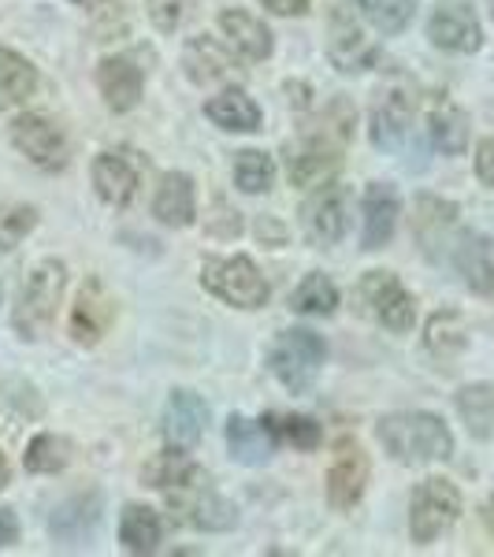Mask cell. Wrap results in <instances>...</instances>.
Here are the masks:
<instances>
[{"label":"cell","instance_id":"cell-24","mask_svg":"<svg viewBox=\"0 0 494 557\" xmlns=\"http://www.w3.org/2000/svg\"><path fill=\"white\" fill-rule=\"evenodd\" d=\"M343 157L338 146H331L328 138H309L298 149H291V183L294 186H323L331 175L338 172Z\"/></svg>","mask_w":494,"mask_h":557},{"label":"cell","instance_id":"cell-30","mask_svg":"<svg viewBox=\"0 0 494 557\" xmlns=\"http://www.w3.org/2000/svg\"><path fill=\"white\" fill-rule=\"evenodd\" d=\"M34 89H38V71L30 60H23L12 49H0V108L30 101Z\"/></svg>","mask_w":494,"mask_h":557},{"label":"cell","instance_id":"cell-10","mask_svg":"<svg viewBox=\"0 0 494 557\" xmlns=\"http://www.w3.org/2000/svg\"><path fill=\"white\" fill-rule=\"evenodd\" d=\"M428 38L446 52H476L483 45L472 0H439L428 23Z\"/></svg>","mask_w":494,"mask_h":557},{"label":"cell","instance_id":"cell-1","mask_svg":"<svg viewBox=\"0 0 494 557\" xmlns=\"http://www.w3.org/2000/svg\"><path fill=\"white\" fill-rule=\"evenodd\" d=\"M383 450L402 465H431L454 454V435L435 412H394L375 424Z\"/></svg>","mask_w":494,"mask_h":557},{"label":"cell","instance_id":"cell-6","mask_svg":"<svg viewBox=\"0 0 494 557\" xmlns=\"http://www.w3.org/2000/svg\"><path fill=\"white\" fill-rule=\"evenodd\" d=\"M361 298L368 312L394 335H406L417 323V301H412V294L394 272H368L361 278Z\"/></svg>","mask_w":494,"mask_h":557},{"label":"cell","instance_id":"cell-13","mask_svg":"<svg viewBox=\"0 0 494 557\" xmlns=\"http://www.w3.org/2000/svg\"><path fill=\"white\" fill-rule=\"evenodd\" d=\"M205 424H209V406H205L201 394L194 391H172V398H168L164 406V438L168 446H183V450H190L197 446V438L205 435Z\"/></svg>","mask_w":494,"mask_h":557},{"label":"cell","instance_id":"cell-33","mask_svg":"<svg viewBox=\"0 0 494 557\" xmlns=\"http://www.w3.org/2000/svg\"><path fill=\"white\" fill-rule=\"evenodd\" d=\"M457 412H461L465 428L476 438H494V386L472 383L457 394Z\"/></svg>","mask_w":494,"mask_h":557},{"label":"cell","instance_id":"cell-9","mask_svg":"<svg viewBox=\"0 0 494 557\" xmlns=\"http://www.w3.org/2000/svg\"><path fill=\"white\" fill-rule=\"evenodd\" d=\"M12 141L30 164L41 168V172H60V168H67L64 131L52 120H45V115H34V112L20 115V120L12 123Z\"/></svg>","mask_w":494,"mask_h":557},{"label":"cell","instance_id":"cell-34","mask_svg":"<svg viewBox=\"0 0 494 557\" xmlns=\"http://www.w3.org/2000/svg\"><path fill=\"white\" fill-rule=\"evenodd\" d=\"M294 312H305V317H331V312L338 309V286L331 283L328 275L312 272L305 275V283L294 290Z\"/></svg>","mask_w":494,"mask_h":557},{"label":"cell","instance_id":"cell-44","mask_svg":"<svg viewBox=\"0 0 494 557\" xmlns=\"http://www.w3.org/2000/svg\"><path fill=\"white\" fill-rule=\"evenodd\" d=\"M8 480H12V469H8V457L0 454V491L8 487Z\"/></svg>","mask_w":494,"mask_h":557},{"label":"cell","instance_id":"cell-7","mask_svg":"<svg viewBox=\"0 0 494 557\" xmlns=\"http://www.w3.org/2000/svg\"><path fill=\"white\" fill-rule=\"evenodd\" d=\"M175 491L178 494H172V509L178 513V520H186V524H194V528H205V532H227V528H235V520H238L235 506H231L223 494H215L209 487V480H201V472Z\"/></svg>","mask_w":494,"mask_h":557},{"label":"cell","instance_id":"cell-12","mask_svg":"<svg viewBox=\"0 0 494 557\" xmlns=\"http://www.w3.org/2000/svg\"><path fill=\"white\" fill-rule=\"evenodd\" d=\"M368 487V457L354 438H343L328 469V502L335 509H354Z\"/></svg>","mask_w":494,"mask_h":557},{"label":"cell","instance_id":"cell-16","mask_svg":"<svg viewBox=\"0 0 494 557\" xmlns=\"http://www.w3.org/2000/svg\"><path fill=\"white\" fill-rule=\"evenodd\" d=\"M97 520H101V494L89 491V494H75V498L60 502L49 517V532L57 543L64 546H78L83 539L94 535Z\"/></svg>","mask_w":494,"mask_h":557},{"label":"cell","instance_id":"cell-5","mask_svg":"<svg viewBox=\"0 0 494 557\" xmlns=\"http://www.w3.org/2000/svg\"><path fill=\"white\" fill-rule=\"evenodd\" d=\"M457 517H461V491H457L450 480L431 475V480H424L417 491H412V502H409L412 543H420V546L435 543Z\"/></svg>","mask_w":494,"mask_h":557},{"label":"cell","instance_id":"cell-43","mask_svg":"<svg viewBox=\"0 0 494 557\" xmlns=\"http://www.w3.org/2000/svg\"><path fill=\"white\" fill-rule=\"evenodd\" d=\"M20 539V520L12 509H0V546H12Z\"/></svg>","mask_w":494,"mask_h":557},{"label":"cell","instance_id":"cell-38","mask_svg":"<svg viewBox=\"0 0 494 557\" xmlns=\"http://www.w3.org/2000/svg\"><path fill=\"white\" fill-rule=\"evenodd\" d=\"M365 12V20L380 34H398L406 30L412 20V0H357Z\"/></svg>","mask_w":494,"mask_h":557},{"label":"cell","instance_id":"cell-31","mask_svg":"<svg viewBox=\"0 0 494 557\" xmlns=\"http://www.w3.org/2000/svg\"><path fill=\"white\" fill-rule=\"evenodd\" d=\"M194 475H197V465L190 461V454H186L183 446H168L164 454H157L146 469H141V480L157 491H175V487H183V483H190Z\"/></svg>","mask_w":494,"mask_h":557},{"label":"cell","instance_id":"cell-26","mask_svg":"<svg viewBox=\"0 0 494 557\" xmlns=\"http://www.w3.org/2000/svg\"><path fill=\"white\" fill-rule=\"evenodd\" d=\"M227 450L235 457L238 465H264L268 457L275 450V435L272 428L264 424V420H249L235 412V417L227 420Z\"/></svg>","mask_w":494,"mask_h":557},{"label":"cell","instance_id":"cell-11","mask_svg":"<svg viewBox=\"0 0 494 557\" xmlns=\"http://www.w3.org/2000/svg\"><path fill=\"white\" fill-rule=\"evenodd\" d=\"M112 320H115V298L108 294V286L101 278L89 275L83 283V290H78L75 305H71V323H67L71 338H75L78 346H97L108 335Z\"/></svg>","mask_w":494,"mask_h":557},{"label":"cell","instance_id":"cell-37","mask_svg":"<svg viewBox=\"0 0 494 557\" xmlns=\"http://www.w3.org/2000/svg\"><path fill=\"white\" fill-rule=\"evenodd\" d=\"M264 424L272 428L275 438H283V443H291L294 450H317L323 431L312 417H294V412H272V417H264Z\"/></svg>","mask_w":494,"mask_h":557},{"label":"cell","instance_id":"cell-20","mask_svg":"<svg viewBox=\"0 0 494 557\" xmlns=\"http://www.w3.org/2000/svg\"><path fill=\"white\" fill-rule=\"evenodd\" d=\"M183 71L190 83L212 86L235 71V49H227L215 38H190L183 49Z\"/></svg>","mask_w":494,"mask_h":557},{"label":"cell","instance_id":"cell-25","mask_svg":"<svg viewBox=\"0 0 494 557\" xmlns=\"http://www.w3.org/2000/svg\"><path fill=\"white\" fill-rule=\"evenodd\" d=\"M220 30L227 34L231 49H238L242 57L254 60V64L268 60V57H272V49H275L272 30H268V26L257 20V15L238 12V8H227V12H220Z\"/></svg>","mask_w":494,"mask_h":557},{"label":"cell","instance_id":"cell-32","mask_svg":"<svg viewBox=\"0 0 494 557\" xmlns=\"http://www.w3.org/2000/svg\"><path fill=\"white\" fill-rule=\"evenodd\" d=\"M424 343H428L431 354L439 357V361H450V357L461 354L465 343H469V327H465V317H461V312H454V309L435 312V317L428 320Z\"/></svg>","mask_w":494,"mask_h":557},{"label":"cell","instance_id":"cell-21","mask_svg":"<svg viewBox=\"0 0 494 557\" xmlns=\"http://www.w3.org/2000/svg\"><path fill=\"white\" fill-rule=\"evenodd\" d=\"M94 186L101 194V201L115 205V209H127L134 194H138V168L123 152H101L94 160Z\"/></svg>","mask_w":494,"mask_h":557},{"label":"cell","instance_id":"cell-17","mask_svg":"<svg viewBox=\"0 0 494 557\" xmlns=\"http://www.w3.org/2000/svg\"><path fill=\"white\" fill-rule=\"evenodd\" d=\"M328 57L331 64H335L338 71H365L375 64V45L365 38L361 26H357L354 20H349L346 12H335L331 15V41H328Z\"/></svg>","mask_w":494,"mask_h":557},{"label":"cell","instance_id":"cell-19","mask_svg":"<svg viewBox=\"0 0 494 557\" xmlns=\"http://www.w3.org/2000/svg\"><path fill=\"white\" fill-rule=\"evenodd\" d=\"M402 197L391 183H372L365 194V249H383L394 238Z\"/></svg>","mask_w":494,"mask_h":557},{"label":"cell","instance_id":"cell-27","mask_svg":"<svg viewBox=\"0 0 494 557\" xmlns=\"http://www.w3.org/2000/svg\"><path fill=\"white\" fill-rule=\"evenodd\" d=\"M205 115L223 131H257L260 127V108L246 89H223L205 104Z\"/></svg>","mask_w":494,"mask_h":557},{"label":"cell","instance_id":"cell-4","mask_svg":"<svg viewBox=\"0 0 494 557\" xmlns=\"http://www.w3.org/2000/svg\"><path fill=\"white\" fill-rule=\"evenodd\" d=\"M201 286L235 309H260L268 305V283L249 257H205Z\"/></svg>","mask_w":494,"mask_h":557},{"label":"cell","instance_id":"cell-46","mask_svg":"<svg viewBox=\"0 0 494 557\" xmlns=\"http://www.w3.org/2000/svg\"><path fill=\"white\" fill-rule=\"evenodd\" d=\"M483 517H487V528H491V535H494V494H491L487 509H483Z\"/></svg>","mask_w":494,"mask_h":557},{"label":"cell","instance_id":"cell-40","mask_svg":"<svg viewBox=\"0 0 494 557\" xmlns=\"http://www.w3.org/2000/svg\"><path fill=\"white\" fill-rule=\"evenodd\" d=\"M146 12L160 34H175L190 15V0H146Z\"/></svg>","mask_w":494,"mask_h":557},{"label":"cell","instance_id":"cell-29","mask_svg":"<svg viewBox=\"0 0 494 557\" xmlns=\"http://www.w3.org/2000/svg\"><path fill=\"white\" fill-rule=\"evenodd\" d=\"M160 535H164V524H160V513L149 506H127L120 517V543L127 554H152L160 546Z\"/></svg>","mask_w":494,"mask_h":557},{"label":"cell","instance_id":"cell-35","mask_svg":"<svg viewBox=\"0 0 494 557\" xmlns=\"http://www.w3.org/2000/svg\"><path fill=\"white\" fill-rule=\"evenodd\" d=\"M26 472H38V475H52V472H64L71 465V443L64 435H38L23 454Z\"/></svg>","mask_w":494,"mask_h":557},{"label":"cell","instance_id":"cell-22","mask_svg":"<svg viewBox=\"0 0 494 557\" xmlns=\"http://www.w3.org/2000/svg\"><path fill=\"white\" fill-rule=\"evenodd\" d=\"M457 223V205L443 201V197L420 194L417 197V215H412V235H417L420 249L435 260L439 246H446V235L454 231Z\"/></svg>","mask_w":494,"mask_h":557},{"label":"cell","instance_id":"cell-42","mask_svg":"<svg viewBox=\"0 0 494 557\" xmlns=\"http://www.w3.org/2000/svg\"><path fill=\"white\" fill-rule=\"evenodd\" d=\"M260 4L275 15H305L309 12V0H260Z\"/></svg>","mask_w":494,"mask_h":557},{"label":"cell","instance_id":"cell-41","mask_svg":"<svg viewBox=\"0 0 494 557\" xmlns=\"http://www.w3.org/2000/svg\"><path fill=\"white\" fill-rule=\"evenodd\" d=\"M476 175H480L483 186L494 190V138H483L480 149H476Z\"/></svg>","mask_w":494,"mask_h":557},{"label":"cell","instance_id":"cell-8","mask_svg":"<svg viewBox=\"0 0 494 557\" xmlns=\"http://www.w3.org/2000/svg\"><path fill=\"white\" fill-rule=\"evenodd\" d=\"M301 227L312 246H335L349 227V190L338 183L320 186L301 205Z\"/></svg>","mask_w":494,"mask_h":557},{"label":"cell","instance_id":"cell-36","mask_svg":"<svg viewBox=\"0 0 494 557\" xmlns=\"http://www.w3.org/2000/svg\"><path fill=\"white\" fill-rule=\"evenodd\" d=\"M275 183V164L268 152L260 149H242L235 157V186L242 194H264Z\"/></svg>","mask_w":494,"mask_h":557},{"label":"cell","instance_id":"cell-2","mask_svg":"<svg viewBox=\"0 0 494 557\" xmlns=\"http://www.w3.org/2000/svg\"><path fill=\"white\" fill-rule=\"evenodd\" d=\"M64 286H67V272L60 260H41V264L30 268L26 283L20 286V298H15L12 309V323L20 331V338L34 343L49 331L52 317H57V305L64 298Z\"/></svg>","mask_w":494,"mask_h":557},{"label":"cell","instance_id":"cell-14","mask_svg":"<svg viewBox=\"0 0 494 557\" xmlns=\"http://www.w3.org/2000/svg\"><path fill=\"white\" fill-rule=\"evenodd\" d=\"M454 268L472 294H480V298L494 294V253H491L487 235H480V231H461L454 242Z\"/></svg>","mask_w":494,"mask_h":557},{"label":"cell","instance_id":"cell-3","mask_svg":"<svg viewBox=\"0 0 494 557\" xmlns=\"http://www.w3.org/2000/svg\"><path fill=\"white\" fill-rule=\"evenodd\" d=\"M323 357H328V346H323V338L317 331L294 327V331H283V335L272 343L268 368H272L275 380H280L291 394H305L312 383H317Z\"/></svg>","mask_w":494,"mask_h":557},{"label":"cell","instance_id":"cell-28","mask_svg":"<svg viewBox=\"0 0 494 557\" xmlns=\"http://www.w3.org/2000/svg\"><path fill=\"white\" fill-rule=\"evenodd\" d=\"M428 131H431L435 149L446 152V157H461V152L469 149V115H465L454 101H443V104L431 108Z\"/></svg>","mask_w":494,"mask_h":557},{"label":"cell","instance_id":"cell-23","mask_svg":"<svg viewBox=\"0 0 494 557\" xmlns=\"http://www.w3.org/2000/svg\"><path fill=\"white\" fill-rule=\"evenodd\" d=\"M152 215H157L164 227H190L197 215V197H194V178L183 172H168L160 178L157 201H152Z\"/></svg>","mask_w":494,"mask_h":557},{"label":"cell","instance_id":"cell-45","mask_svg":"<svg viewBox=\"0 0 494 557\" xmlns=\"http://www.w3.org/2000/svg\"><path fill=\"white\" fill-rule=\"evenodd\" d=\"M71 4H78V8H101V4H112V0H71Z\"/></svg>","mask_w":494,"mask_h":557},{"label":"cell","instance_id":"cell-15","mask_svg":"<svg viewBox=\"0 0 494 557\" xmlns=\"http://www.w3.org/2000/svg\"><path fill=\"white\" fill-rule=\"evenodd\" d=\"M141 86H146V75L131 57H108L97 67V89L112 112H131L141 101Z\"/></svg>","mask_w":494,"mask_h":557},{"label":"cell","instance_id":"cell-18","mask_svg":"<svg viewBox=\"0 0 494 557\" xmlns=\"http://www.w3.org/2000/svg\"><path fill=\"white\" fill-rule=\"evenodd\" d=\"M412 127V97L402 94V89H391L383 94L372 108V146L375 149H402V141L409 138Z\"/></svg>","mask_w":494,"mask_h":557},{"label":"cell","instance_id":"cell-39","mask_svg":"<svg viewBox=\"0 0 494 557\" xmlns=\"http://www.w3.org/2000/svg\"><path fill=\"white\" fill-rule=\"evenodd\" d=\"M38 227V212L30 205H4L0 209V249H15Z\"/></svg>","mask_w":494,"mask_h":557}]
</instances>
